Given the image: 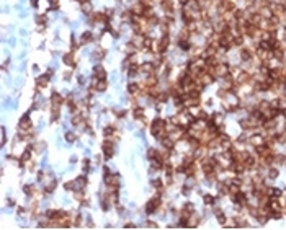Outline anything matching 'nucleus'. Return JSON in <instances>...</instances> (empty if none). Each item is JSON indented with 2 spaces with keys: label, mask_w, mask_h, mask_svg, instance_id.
Instances as JSON below:
<instances>
[{
  "label": "nucleus",
  "mask_w": 286,
  "mask_h": 230,
  "mask_svg": "<svg viewBox=\"0 0 286 230\" xmlns=\"http://www.w3.org/2000/svg\"><path fill=\"white\" fill-rule=\"evenodd\" d=\"M231 73V65L226 64V62H219L216 67H214V77L216 78H221V77H226Z\"/></svg>",
  "instance_id": "obj_1"
},
{
  "label": "nucleus",
  "mask_w": 286,
  "mask_h": 230,
  "mask_svg": "<svg viewBox=\"0 0 286 230\" xmlns=\"http://www.w3.org/2000/svg\"><path fill=\"white\" fill-rule=\"evenodd\" d=\"M160 203H162V198H160V196H154L152 199H149L147 204H146V212H147V214H154V212H157V209L160 207Z\"/></svg>",
  "instance_id": "obj_2"
},
{
  "label": "nucleus",
  "mask_w": 286,
  "mask_h": 230,
  "mask_svg": "<svg viewBox=\"0 0 286 230\" xmlns=\"http://www.w3.org/2000/svg\"><path fill=\"white\" fill-rule=\"evenodd\" d=\"M101 150H103V155H105V158L110 160L113 155H114V144L111 140H105L101 144Z\"/></svg>",
  "instance_id": "obj_3"
},
{
  "label": "nucleus",
  "mask_w": 286,
  "mask_h": 230,
  "mask_svg": "<svg viewBox=\"0 0 286 230\" xmlns=\"http://www.w3.org/2000/svg\"><path fill=\"white\" fill-rule=\"evenodd\" d=\"M169 44H170V36H169V34H162V38H160L159 43H157V52L164 54L165 51H167Z\"/></svg>",
  "instance_id": "obj_4"
},
{
  "label": "nucleus",
  "mask_w": 286,
  "mask_h": 230,
  "mask_svg": "<svg viewBox=\"0 0 286 230\" xmlns=\"http://www.w3.org/2000/svg\"><path fill=\"white\" fill-rule=\"evenodd\" d=\"M270 8H271V11H273V15H276V16H281L286 13V5H283L281 2H271L270 3Z\"/></svg>",
  "instance_id": "obj_5"
},
{
  "label": "nucleus",
  "mask_w": 286,
  "mask_h": 230,
  "mask_svg": "<svg viewBox=\"0 0 286 230\" xmlns=\"http://www.w3.org/2000/svg\"><path fill=\"white\" fill-rule=\"evenodd\" d=\"M257 11L260 13V16L263 20H268V18H271V16H273V11L270 8V5H260V8Z\"/></svg>",
  "instance_id": "obj_6"
},
{
  "label": "nucleus",
  "mask_w": 286,
  "mask_h": 230,
  "mask_svg": "<svg viewBox=\"0 0 286 230\" xmlns=\"http://www.w3.org/2000/svg\"><path fill=\"white\" fill-rule=\"evenodd\" d=\"M93 78L95 80H106V70L101 65L93 67Z\"/></svg>",
  "instance_id": "obj_7"
},
{
  "label": "nucleus",
  "mask_w": 286,
  "mask_h": 230,
  "mask_svg": "<svg viewBox=\"0 0 286 230\" xmlns=\"http://www.w3.org/2000/svg\"><path fill=\"white\" fill-rule=\"evenodd\" d=\"M139 70L142 73H146V75H152V73L156 72V65H154L152 62H144L142 65H139Z\"/></svg>",
  "instance_id": "obj_8"
},
{
  "label": "nucleus",
  "mask_w": 286,
  "mask_h": 230,
  "mask_svg": "<svg viewBox=\"0 0 286 230\" xmlns=\"http://www.w3.org/2000/svg\"><path fill=\"white\" fill-rule=\"evenodd\" d=\"M249 142H250L254 147L263 145V144H265V136H262V134H254L252 137H249Z\"/></svg>",
  "instance_id": "obj_9"
},
{
  "label": "nucleus",
  "mask_w": 286,
  "mask_h": 230,
  "mask_svg": "<svg viewBox=\"0 0 286 230\" xmlns=\"http://www.w3.org/2000/svg\"><path fill=\"white\" fill-rule=\"evenodd\" d=\"M252 57H254V52H252L250 48H242V49H240V59H242L244 62H250Z\"/></svg>",
  "instance_id": "obj_10"
},
{
  "label": "nucleus",
  "mask_w": 286,
  "mask_h": 230,
  "mask_svg": "<svg viewBox=\"0 0 286 230\" xmlns=\"http://www.w3.org/2000/svg\"><path fill=\"white\" fill-rule=\"evenodd\" d=\"M18 126H20V129H23V131H30L31 129V121H30V118H28V114H23Z\"/></svg>",
  "instance_id": "obj_11"
},
{
  "label": "nucleus",
  "mask_w": 286,
  "mask_h": 230,
  "mask_svg": "<svg viewBox=\"0 0 286 230\" xmlns=\"http://www.w3.org/2000/svg\"><path fill=\"white\" fill-rule=\"evenodd\" d=\"M62 103H64V96H62L59 91H53V93H51V105H62Z\"/></svg>",
  "instance_id": "obj_12"
},
{
  "label": "nucleus",
  "mask_w": 286,
  "mask_h": 230,
  "mask_svg": "<svg viewBox=\"0 0 286 230\" xmlns=\"http://www.w3.org/2000/svg\"><path fill=\"white\" fill-rule=\"evenodd\" d=\"M62 61H64L66 65H70V67L75 65V57H74V52H66L64 57H62Z\"/></svg>",
  "instance_id": "obj_13"
},
{
  "label": "nucleus",
  "mask_w": 286,
  "mask_h": 230,
  "mask_svg": "<svg viewBox=\"0 0 286 230\" xmlns=\"http://www.w3.org/2000/svg\"><path fill=\"white\" fill-rule=\"evenodd\" d=\"M139 91H141V85L139 83H129L128 85V93L131 96H137V95H139Z\"/></svg>",
  "instance_id": "obj_14"
},
{
  "label": "nucleus",
  "mask_w": 286,
  "mask_h": 230,
  "mask_svg": "<svg viewBox=\"0 0 286 230\" xmlns=\"http://www.w3.org/2000/svg\"><path fill=\"white\" fill-rule=\"evenodd\" d=\"M214 215H216V219H217V222H219L221 225H226L227 219H226V214H224V212L219 211V209H214Z\"/></svg>",
  "instance_id": "obj_15"
},
{
  "label": "nucleus",
  "mask_w": 286,
  "mask_h": 230,
  "mask_svg": "<svg viewBox=\"0 0 286 230\" xmlns=\"http://www.w3.org/2000/svg\"><path fill=\"white\" fill-rule=\"evenodd\" d=\"M49 75H41V77H38L36 78V85L39 88H46L48 87V83H49V78H48Z\"/></svg>",
  "instance_id": "obj_16"
},
{
  "label": "nucleus",
  "mask_w": 286,
  "mask_h": 230,
  "mask_svg": "<svg viewBox=\"0 0 286 230\" xmlns=\"http://www.w3.org/2000/svg\"><path fill=\"white\" fill-rule=\"evenodd\" d=\"M87 186V176H79L75 180V189H83Z\"/></svg>",
  "instance_id": "obj_17"
},
{
  "label": "nucleus",
  "mask_w": 286,
  "mask_h": 230,
  "mask_svg": "<svg viewBox=\"0 0 286 230\" xmlns=\"http://www.w3.org/2000/svg\"><path fill=\"white\" fill-rule=\"evenodd\" d=\"M268 194H270V198H281L283 196V191L278 188H268Z\"/></svg>",
  "instance_id": "obj_18"
},
{
  "label": "nucleus",
  "mask_w": 286,
  "mask_h": 230,
  "mask_svg": "<svg viewBox=\"0 0 286 230\" xmlns=\"http://www.w3.org/2000/svg\"><path fill=\"white\" fill-rule=\"evenodd\" d=\"M92 39H93V34H92L90 31H85L82 34V38H80V44H87V43L92 41Z\"/></svg>",
  "instance_id": "obj_19"
},
{
  "label": "nucleus",
  "mask_w": 286,
  "mask_h": 230,
  "mask_svg": "<svg viewBox=\"0 0 286 230\" xmlns=\"http://www.w3.org/2000/svg\"><path fill=\"white\" fill-rule=\"evenodd\" d=\"M106 87H108L106 80H98V82L95 80V88H96V91H105Z\"/></svg>",
  "instance_id": "obj_20"
},
{
  "label": "nucleus",
  "mask_w": 286,
  "mask_h": 230,
  "mask_svg": "<svg viewBox=\"0 0 286 230\" xmlns=\"http://www.w3.org/2000/svg\"><path fill=\"white\" fill-rule=\"evenodd\" d=\"M133 116H134L136 119H144V118H146V114H144V110H142L141 106L134 108V111H133Z\"/></svg>",
  "instance_id": "obj_21"
},
{
  "label": "nucleus",
  "mask_w": 286,
  "mask_h": 230,
  "mask_svg": "<svg viewBox=\"0 0 286 230\" xmlns=\"http://www.w3.org/2000/svg\"><path fill=\"white\" fill-rule=\"evenodd\" d=\"M80 8H82L83 13H92V3H90V0H85V2L80 3Z\"/></svg>",
  "instance_id": "obj_22"
},
{
  "label": "nucleus",
  "mask_w": 286,
  "mask_h": 230,
  "mask_svg": "<svg viewBox=\"0 0 286 230\" xmlns=\"http://www.w3.org/2000/svg\"><path fill=\"white\" fill-rule=\"evenodd\" d=\"M268 178H270V180H273V178H278V175H280V171H278V168L275 165H271L270 168H268Z\"/></svg>",
  "instance_id": "obj_23"
},
{
  "label": "nucleus",
  "mask_w": 286,
  "mask_h": 230,
  "mask_svg": "<svg viewBox=\"0 0 286 230\" xmlns=\"http://www.w3.org/2000/svg\"><path fill=\"white\" fill-rule=\"evenodd\" d=\"M23 193L30 198H34V186L33 185H25L23 186Z\"/></svg>",
  "instance_id": "obj_24"
},
{
  "label": "nucleus",
  "mask_w": 286,
  "mask_h": 230,
  "mask_svg": "<svg viewBox=\"0 0 286 230\" xmlns=\"http://www.w3.org/2000/svg\"><path fill=\"white\" fill-rule=\"evenodd\" d=\"M31 147H33L34 152L39 153V152H43L44 148H46V144H44V142H36V144H34V145H31Z\"/></svg>",
  "instance_id": "obj_25"
},
{
  "label": "nucleus",
  "mask_w": 286,
  "mask_h": 230,
  "mask_svg": "<svg viewBox=\"0 0 286 230\" xmlns=\"http://www.w3.org/2000/svg\"><path fill=\"white\" fill-rule=\"evenodd\" d=\"M103 136H105V137L114 136V128H113V126H106V128L103 129Z\"/></svg>",
  "instance_id": "obj_26"
},
{
  "label": "nucleus",
  "mask_w": 286,
  "mask_h": 230,
  "mask_svg": "<svg viewBox=\"0 0 286 230\" xmlns=\"http://www.w3.org/2000/svg\"><path fill=\"white\" fill-rule=\"evenodd\" d=\"M203 201H204V204H206V206H208V204H209V206H213V204L216 203V199H214L213 196H211V194H204V196H203Z\"/></svg>",
  "instance_id": "obj_27"
},
{
  "label": "nucleus",
  "mask_w": 286,
  "mask_h": 230,
  "mask_svg": "<svg viewBox=\"0 0 286 230\" xmlns=\"http://www.w3.org/2000/svg\"><path fill=\"white\" fill-rule=\"evenodd\" d=\"M75 139H77V134H75V132H66V140H67V142L72 144Z\"/></svg>",
  "instance_id": "obj_28"
},
{
  "label": "nucleus",
  "mask_w": 286,
  "mask_h": 230,
  "mask_svg": "<svg viewBox=\"0 0 286 230\" xmlns=\"http://www.w3.org/2000/svg\"><path fill=\"white\" fill-rule=\"evenodd\" d=\"M46 21H48V16H46V15H36V23H38V25H46Z\"/></svg>",
  "instance_id": "obj_29"
},
{
  "label": "nucleus",
  "mask_w": 286,
  "mask_h": 230,
  "mask_svg": "<svg viewBox=\"0 0 286 230\" xmlns=\"http://www.w3.org/2000/svg\"><path fill=\"white\" fill-rule=\"evenodd\" d=\"M64 189H67V191H75V181H67L64 185Z\"/></svg>",
  "instance_id": "obj_30"
},
{
  "label": "nucleus",
  "mask_w": 286,
  "mask_h": 230,
  "mask_svg": "<svg viewBox=\"0 0 286 230\" xmlns=\"http://www.w3.org/2000/svg\"><path fill=\"white\" fill-rule=\"evenodd\" d=\"M152 185H154V188H156V189H159V191H162V189H164L162 180H159V178H157V180H154V181H152Z\"/></svg>",
  "instance_id": "obj_31"
},
{
  "label": "nucleus",
  "mask_w": 286,
  "mask_h": 230,
  "mask_svg": "<svg viewBox=\"0 0 286 230\" xmlns=\"http://www.w3.org/2000/svg\"><path fill=\"white\" fill-rule=\"evenodd\" d=\"M49 8L51 10H57V8H59V2H57V0H49Z\"/></svg>",
  "instance_id": "obj_32"
},
{
  "label": "nucleus",
  "mask_w": 286,
  "mask_h": 230,
  "mask_svg": "<svg viewBox=\"0 0 286 230\" xmlns=\"http://www.w3.org/2000/svg\"><path fill=\"white\" fill-rule=\"evenodd\" d=\"M183 209H186V211H190V212H194V204L193 203H186L185 206H183Z\"/></svg>",
  "instance_id": "obj_33"
},
{
  "label": "nucleus",
  "mask_w": 286,
  "mask_h": 230,
  "mask_svg": "<svg viewBox=\"0 0 286 230\" xmlns=\"http://www.w3.org/2000/svg\"><path fill=\"white\" fill-rule=\"evenodd\" d=\"M146 225H147V227H151V228H154V227L157 228V224L154 222V220H147V224H146Z\"/></svg>",
  "instance_id": "obj_34"
},
{
  "label": "nucleus",
  "mask_w": 286,
  "mask_h": 230,
  "mask_svg": "<svg viewBox=\"0 0 286 230\" xmlns=\"http://www.w3.org/2000/svg\"><path fill=\"white\" fill-rule=\"evenodd\" d=\"M31 5H33V7H36V5H38V0H31Z\"/></svg>",
  "instance_id": "obj_35"
},
{
  "label": "nucleus",
  "mask_w": 286,
  "mask_h": 230,
  "mask_svg": "<svg viewBox=\"0 0 286 230\" xmlns=\"http://www.w3.org/2000/svg\"><path fill=\"white\" fill-rule=\"evenodd\" d=\"M284 214H286V209H284Z\"/></svg>",
  "instance_id": "obj_36"
}]
</instances>
